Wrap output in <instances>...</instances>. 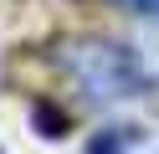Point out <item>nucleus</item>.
I'll use <instances>...</instances> for the list:
<instances>
[{
  "label": "nucleus",
  "mask_w": 159,
  "mask_h": 154,
  "mask_svg": "<svg viewBox=\"0 0 159 154\" xmlns=\"http://www.w3.org/2000/svg\"><path fill=\"white\" fill-rule=\"evenodd\" d=\"M52 62L67 82L77 87V98L93 103V108H108V103L123 98H144V72H139V57L128 41H103V36H72L57 41Z\"/></svg>",
  "instance_id": "obj_1"
},
{
  "label": "nucleus",
  "mask_w": 159,
  "mask_h": 154,
  "mask_svg": "<svg viewBox=\"0 0 159 154\" xmlns=\"http://www.w3.org/2000/svg\"><path fill=\"white\" fill-rule=\"evenodd\" d=\"M87 154H159V133L154 128H103L87 139Z\"/></svg>",
  "instance_id": "obj_2"
},
{
  "label": "nucleus",
  "mask_w": 159,
  "mask_h": 154,
  "mask_svg": "<svg viewBox=\"0 0 159 154\" xmlns=\"http://www.w3.org/2000/svg\"><path fill=\"white\" fill-rule=\"evenodd\" d=\"M113 5H128V10H139V16H159V0H113Z\"/></svg>",
  "instance_id": "obj_3"
}]
</instances>
